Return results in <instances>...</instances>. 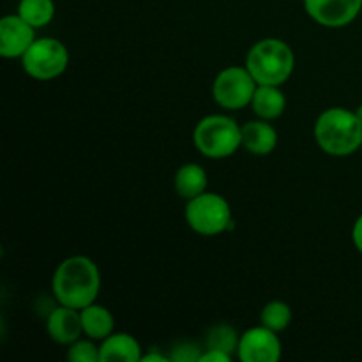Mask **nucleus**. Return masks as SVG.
<instances>
[{"label": "nucleus", "instance_id": "obj_13", "mask_svg": "<svg viewBox=\"0 0 362 362\" xmlns=\"http://www.w3.org/2000/svg\"><path fill=\"white\" fill-rule=\"evenodd\" d=\"M101 362H138L141 361V345L127 332H113L99 345Z\"/></svg>", "mask_w": 362, "mask_h": 362}, {"label": "nucleus", "instance_id": "obj_2", "mask_svg": "<svg viewBox=\"0 0 362 362\" xmlns=\"http://www.w3.org/2000/svg\"><path fill=\"white\" fill-rule=\"evenodd\" d=\"M313 133L318 147L332 158H346L361 151L362 122L356 110L343 106L325 110L318 115Z\"/></svg>", "mask_w": 362, "mask_h": 362}, {"label": "nucleus", "instance_id": "obj_20", "mask_svg": "<svg viewBox=\"0 0 362 362\" xmlns=\"http://www.w3.org/2000/svg\"><path fill=\"white\" fill-rule=\"evenodd\" d=\"M66 357L71 362H101L99 346L94 345V339H76L67 349Z\"/></svg>", "mask_w": 362, "mask_h": 362}, {"label": "nucleus", "instance_id": "obj_8", "mask_svg": "<svg viewBox=\"0 0 362 362\" xmlns=\"http://www.w3.org/2000/svg\"><path fill=\"white\" fill-rule=\"evenodd\" d=\"M283 346L278 332L265 325H257L240 334L237 357L243 362H278Z\"/></svg>", "mask_w": 362, "mask_h": 362}, {"label": "nucleus", "instance_id": "obj_4", "mask_svg": "<svg viewBox=\"0 0 362 362\" xmlns=\"http://www.w3.org/2000/svg\"><path fill=\"white\" fill-rule=\"evenodd\" d=\"M193 144L209 159H226L243 147V131L228 115H207L193 129Z\"/></svg>", "mask_w": 362, "mask_h": 362}, {"label": "nucleus", "instance_id": "obj_10", "mask_svg": "<svg viewBox=\"0 0 362 362\" xmlns=\"http://www.w3.org/2000/svg\"><path fill=\"white\" fill-rule=\"evenodd\" d=\"M35 30L20 14H7L0 20V55L4 59H21L34 45Z\"/></svg>", "mask_w": 362, "mask_h": 362}, {"label": "nucleus", "instance_id": "obj_14", "mask_svg": "<svg viewBox=\"0 0 362 362\" xmlns=\"http://www.w3.org/2000/svg\"><path fill=\"white\" fill-rule=\"evenodd\" d=\"M250 106L258 119L274 120L285 113L286 98L278 85H258Z\"/></svg>", "mask_w": 362, "mask_h": 362}, {"label": "nucleus", "instance_id": "obj_26", "mask_svg": "<svg viewBox=\"0 0 362 362\" xmlns=\"http://www.w3.org/2000/svg\"><path fill=\"white\" fill-rule=\"evenodd\" d=\"M361 152H362V145H361Z\"/></svg>", "mask_w": 362, "mask_h": 362}, {"label": "nucleus", "instance_id": "obj_16", "mask_svg": "<svg viewBox=\"0 0 362 362\" xmlns=\"http://www.w3.org/2000/svg\"><path fill=\"white\" fill-rule=\"evenodd\" d=\"M173 186H175L177 194L182 200H193V198L200 197L202 193L207 191V172H205L204 166L197 165V163H186L175 172Z\"/></svg>", "mask_w": 362, "mask_h": 362}, {"label": "nucleus", "instance_id": "obj_12", "mask_svg": "<svg viewBox=\"0 0 362 362\" xmlns=\"http://www.w3.org/2000/svg\"><path fill=\"white\" fill-rule=\"evenodd\" d=\"M243 131V147L253 156H269L278 145V131L271 120L257 119L240 126Z\"/></svg>", "mask_w": 362, "mask_h": 362}, {"label": "nucleus", "instance_id": "obj_6", "mask_svg": "<svg viewBox=\"0 0 362 362\" xmlns=\"http://www.w3.org/2000/svg\"><path fill=\"white\" fill-rule=\"evenodd\" d=\"M21 67L37 81H49L64 74L69 66V49L55 37H39L21 57Z\"/></svg>", "mask_w": 362, "mask_h": 362}, {"label": "nucleus", "instance_id": "obj_25", "mask_svg": "<svg viewBox=\"0 0 362 362\" xmlns=\"http://www.w3.org/2000/svg\"><path fill=\"white\" fill-rule=\"evenodd\" d=\"M356 115L359 117V120L362 122V103H361V105L357 106V108H356Z\"/></svg>", "mask_w": 362, "mask_h": 362}, {"label": "nucleus", "instance_id": "obj_11", "mask_svg": "<svg viewBox=\"0 0 362 362\" xmlns=\"http://www.w3.org/2000/svg\"><path fill=\"white\" fill-rule=\"evenodd\" d=\"M46 331L53 341L69 346L83 334L80 310L59 304L49 311L48 318H46Z\"/></svg>", "mask_w": 362, "mask_h": 362}, {"label": "nucleus", "instance_id": "obj_22", "mask_svg": "<svg viewBox=\"0 0 362 362\" xmlns=\"http://www.w3.org/2000/svg\"><path fill=\"white\" fill-rule=\"evenodd\" d=\"M233 356L230 354L221 352V350H212V349H204L200 362H232Z\"/></svg>", "mask_w": 362, "mask_h": 362}, {"label": "nucleus", "instance_id": "obj_19", "mask_svg": "<svg viewBox=\"0 0 362 362\" xmlns=\"http://www.w3.org/2000/svg\"><path fill=\"white\" fill-rule=\"evenodd\" d=\"M292 322V308L283 300H271L262 308L260 324L276 332H283Z\"/></svg>", "mask_w": 362, "mask_h": 362}, {"label": "nucleus", "instance_id": "obj_1", "mask_svg": "<svg viewBox=\"0 0 362 362\" xmlns=\"http://www.w3.org/2000/svg\"><path fill=\"white\" fill-rule=\"evenodd\" d=\"M52 292L57 303L74 310H83L94 304L101 292V272L98 264L83 255L62 260L53 272Z\"/></svg>", "mask_w": 362, "mask_h": 362}, {"label": "nucleus", "instance_id": "obj_5", "mask_svg": "<svg viewBox=\"0 0 362 362\" xmlns=\"http://www.w3.org/2000/svg\"><path fill=\"white\" fill-rule=\"evenodd\" d=\"M184 218L194 233L204 237H214L233 228L228 200L221 194L209 193V191L187 202Z\"/></svg>", "mask_w": 362, "mask_h": 362}, {"label": "nucleus", "instance_id": "obj_24", "mask_svg": "<svg viewBox=\"0 0 362 362\" xmlns=\"http://www.w3.org/2000/svg\"><path fill=\"white\" fill-rule=\"evenodd\" d=\"M170 361L168 356H163L159 352H148L145 356H141V362H166Z\"/></svg>", "mask_w": 362, "mask_h": 362}, {"label": "nucleus", "instance_id": "obj_17", "mask_svg": "<svg viewBox=\"0 0 362 362\" xmlns=\"http://www.w3.org/2000/svg\"><path fill=\"white\" fill-rule=\"evenodd\" d=\"M55 11L53 0H20L18 4V14L34 28H42L52 23Z\"/></svg>", "mask_w": 362, "mask_h": 362}, {"label": "nucleus", "instance_id": "obj_9", "mask_svg": "<svg viewBox=\"0 0 362 362\" xmlns=\"http://www.w3.org/2000/svg\"><path fill=\"white\" fill-rule=\"evenodd\" d=\"M306 14L325 28H343L357 20L362 0H304Z\"/></svg>", "mask_w": 362, "mask_h": 362}, {"label": "nucleus", "instance_id": "obj_3", "mask_svg": "<svg viewBox=\"0 0 362 362\" xmlns=\"http://www.w3.org/2000/svg\"><path fill=\"white\" fill-rule=\"evenodd\" d=\"M258 85H285L296 69V53L288 42L265 37L255 42L246 55V64Z\"/></svg>", "mask_w": 362, "mask_h": 362}, {"label": "nucleus", "instance_id": "obj_23", "mask_svg": "<svg viewBox=\"0 0 362 362\" xmlns=\"http://www.w3.org/2000/svg\"><path fill=\"white\" fill-rule=\"evenodd\" d=\"M352 243L356 246V250L362 255V214L356 219L352 226Z\"/></svg>", "mask_w": 362, "mask_h": 362}, {"label": "nucleus", "instance_id": "obj_15", "mask_svg": "<svg viewBox=\"0 0 362 362\" xmlns=\"http://www.w3.org/2000/svg\"><path fill=\"white\" fill-rule=\"evenodd\" d=\"M83 334L94 341H103L115 331V317L108 308L94 303L80 310Z\"/></svg>", "mask_w": 362, "mask_h": 362}, {"label": "nucleus", "instance_id": "obj_18", "mask_svg": "<svg viewBox=\"0 0 362 362\" xmlns=\"http://www.w3.org/2000/svg\"><path fill=\"white\" fill-rule=\"evenodd\" d=\"M240 334H237L235 329L228 324H216L205 334L204 349L221 350V352L237 356V346H239Z\"/></svg>", "mask_w": 362, "mask_h": 362}, {"label": "nucleus", "instance_id": "obj_7", "mask_svg": "<svg viewBox=\"0 0 362 362\" xmlns=\"http://www.w3.org/2000/svg\"><path fill=\"white\" fill-rule=\"evenodd\" d=\"M258 83L246 66H228L212 81V98L221 108L237 112L251 105Z\"/></svg>", "mask_w": 362, "mask_h": 362}, {"label": "nucleus", "instance_id": "obj_21", "mask_svg": "<svg viewBox=\"0 0 362 362\" xmlns=\"http://www.w3.org/2000/svg\"><path fill=\"white\" fill-rule=\"evenodd\" d=\"M202 354H204V349L198 343L186 339V341H179L177 345H173L168 357L173 362H200Z\"/></svg>", "mask_w": 362, "mask_h": 362}]
</instances>
